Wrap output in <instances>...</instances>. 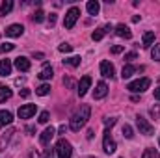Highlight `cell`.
I'll return each mask as SVG.
<instances>
[{
	"label": "cell",
	"instance_id": "6da1fadb",
	"mask_svg": "<svg viewBox=\"0 0 160 158\" xmlns=\"http://www.w3.org/2000/svg\"><path fill=\"white\" fill-rule=\"evenodd\" d=\"M91 116V108L88 106V104H82L80 106V110L71 117V130H75V132H78L80 128L88 123V119Z\"/></svg>",
	"mask_w": 160,
	"mask_h": 158
},
{
	"label": "cell",
	"instance_id": "7a4b0ae2",
	"mask_svg": "<svg viewBox=\"0 0 160 158\" xmlns=\"http://www.w3.org/2000/svg\"><path fill=\"white\" fill-rule=\"evenodd\" d=\"M56 155L58 158H71L73 156V147L67 140H60L56 143Z\"/></svg>",
	"mask_w": 160,
	"mask_h": 158
},
{
	"label": "cell",
	"instance_id": "3957f363",
	"mask_svg": "<svg viewBox=\"0 0 160 158\" xmlns=\"http://www.w3.org/2000/svg\"><path fill=\"white\" fill-rule=\"evenodd\" d=\"M149 86H151V80H149V78H140V80L130 82V84L127 86V89H128V91H132V93H142V91H145Z\"/></svg>",
	"mask_w": 160,
	"mask_h": 158
},
{
	"label": "cell",
	"instance_id": "277c9868",
	"mask_svg": "<svg viewBox=\"0 0 160 158\" xmlns=\"http://www.w3.org/2000/svg\"><path fill=\"white\" fill-rule=\"evenodd\" d=\"M78 15H80V9H78V7H71V9L65 13V19H63V26H65L67 30H71V28L75 26V22H77Z\"/></svg>",
	"mask_w": 160,
	"mask_h": 158
},
{
	"label": "cell",
	"instance_id": "5b68a950",
	"mask_svg": "<svg viewBox=\"0 0 160 158\" xmlns=\"http://www.w3.org/2000/svg\"><path fill=\"white\" fill-rule=\"evenodd\" d=\"M136 125H138V128H140V134L151 136V134L155 132V126H153V125H151L145 117H142V116H138V117H136Z\"/></svg>",
	"mask_w": 160,
	"mask_h": 158
},
{
	"label": "cell",
	"instance_id": "8992f818",
	"mask_svg": "<svg viewBox=\"0 0 160 158\" xmlns=\"http://www.w3.org/2000/svg\"><path fill=\"white\" fill-rule=\"evenodd\" d=\"M36 110H38V106L36 104H24V106H21L19 108V117L21 119H30L34 114H36Z\"/></svg>",
	"mask_w": 160,
	"mask_h": 158
},
{
	"label": "cell",
	"instance_id": "52a82bcc",
	"mask_svg": "<svg viewBox=\"0 0 160 158\" xmlns=\"http://www.w3.org/2000/svg\"><path fill=\"white\" fill-rule=\"evenodd\" d=\"M102 145H104V151H106L108 155L116 153V141L112 140V134H110V130H106V132H104V140H102Z\"/></svg>",
	"mask_w": 160,
	"mask_h": 158
},
{
	"label": "cell",
	"instance_id": "ba28073f",
	"mask_svg": "<svg viewBox=\"0 0 160 158\" xmlns=\"http://www.w3.org/2000/svg\"><path fill=\"white\" fill-rule=\"evenodd\" d=\"M54 134H56V130H54L52 126H48V128H45V130H43V134L39 136V141H41V145H45V147H47V145L50 143V140L54 138Z\"/></svg>",
	"mask_w": 160,
	"mask_h": 158
},
{
	"label": "cell",
	"instance_id": "9c48e42d",
	"mask_svg": "<svg viewBox=\"0 0 160 158\" xmlns=\"http://www.w3.org/2000/svg\"><path fill=\"white\" fill-rule=\"evenodd\" d=\"M114 65L110 62H101V75L104 78H114Z\"/></svg>",
	"mask_w": 160,
	"mask_h": 158
},
{
	"label": "cell",
	"instance_id": "30bf717a",
	"mask_svg": "<svg viewBox=\"0 0 160 158\" xmlns=\"http://www.w3.org/2000/svg\"><path fill=\"white\" fill-rule=\"evenodd\" d=\"M89 86H91V77H82L80 78V84H78V95L80 97H84L86 93H88V89H89Z\"/></svg>",
	"mask_w": 160,
	"mask_h": 158
},
{
	"label": "cell",
	"instance_id": "8fae6325",
	"mask_svg": "<svg viewBox=\"0 0 160 158\" xmlns=\"http://www.w3.org/2000/svg\"><path fill=\"white\" fill-rule=\"evenodd\" d=\"M22 32H24V28L21 24H11L6 28V36H9V37H19V36H22Z\"/></svg>",
	"mask_w": 160,
	"mask_h": 158
},
{
	"label": "cell",
	"instance_id": "7c38bea8",
	"mask_svg": "<svg viewBox=\"0 0 160 158\" xmlns=\"http://www.w3.org/2000/svg\"><path fill=\"white\" fill-rule=\"evenodd\" d=\"M15 67L19 69V71H30V60L28 58H24V56H19V58H15Z\"/></svg>",
	"mask_w": 160,
	"mask_h": 158
},
{
	"label": "cell",
	"instance_id": "4fadbf2b",
	"mask_svg": "<svg viewBox=\"0 0 160 158\" xmlns=\"http://www.w3.org/2000/svg\"><path fill=\"white\" fill-rule=\"evenodd\" d=\"M106 95H108V86H106L104 82H99L97 87H95V91H93V97H95V99H102V97H106Z\"/></svg>",
	"mask_w": 160,
	"mask_h": 158
},
{
	"label": "cell",
	"instance_id": "5bb4252c",
	"mask_svg": "<svg viewBox=\"0 0 160 158\" xmlns=\"http://www.w3.org/2000/svg\"><path fill=\"white\" fill-rule=\"evenodd\" d=\"M110 30H112V26H110V24H106V26H102V28L95 30V32L91 34V39H93V41H101L106 34H108V32H110Z\"/></svg>",
	"mask_w": 160,
	"mask_h": 158
},
{
	"label": "cell",
	"instance_id": "9a60e30c",
	"mask_svg": "<svg viewBox=\"0 0 160 158\" xmlns=\"http://www.w3.org/2000/svg\"><path fill=\"white\" fill-rule=\"evenodd\" d=\"M138 71H143V67H140V69H138V67H134V65H130V63H128V65H125V67H123L121 77H123V80H125V78H130V77H132L134 73H138Z\"/></svg>",
	"mask_w": 160,
	"mask_h": 158
},
{
	"label": "cell",
	"instance_id": "2e32d148",
	"mask_svg": "<svg viewBox=\"0 0 160 158\" xmlns=\"http://www.w3.org/2000/svg\"><path fill=\"white\" fill-rule=\"evenodd\" d=\"M11 75V62L9 60H0V77Z\"/></svg>",
	"mask_w": 160,
	"mask_h": 158
},
{
	"label": "cell",
	"instance_id": "e0dca14e",
	"mask_svg": "<svg viewBox=\"0 0 160 158\" xmlns=\"http://www.w3.org/2000/svg\"><path fill=\"white\" fill-rule=\"evenodd\" d=\"M116 34H118L119 37H125V39H130V37H132V32H130L125 24H118V26H116Z\"/></svg>",
	"mask_w": 160,
	"mask_h": 158
},
{
	"label": "cell",
	"instance_id": "ac0fdd59",
	"mask_svg": "<svg viewBox=\"0 0 160 158\" xmlns=\"http://www.w3.org/2000/svg\"><path fill=\"white\" fill-rule=\"evenodd\" d=\"M11 121H13V116H11V112H8V110H0V126L11 125Z\"/></svg>",
	"mask_w": 160,
	"mask_h": 158
},
{
	"label": "cell",
	"instance_id": "d6986e66",
	"mask_svg": "<svg viewBox=\"0 0 160 158\" xmlns=\"http://www.w3.org/2000/svg\"><path fill=\"white\" fill-rule=\"evenodd\" d=\"M11 89L8 87V86H0V102H4V101H9L11 99Z\"/></svg>",
	"mask_w": 160,
	"mask_h": 158
},
{
	"label": "cell",
	"instance_id": "ffe728a7",
	"mask_svg": "<svg viewBox=\"0 0 160 158\" xmlns=\"http://www.w3.org/2000/svg\"><path fill=\"white\" fill-rule=\"evenodd\" d=\"M86 7H88L89 15H97V13H99V9H101V6H99V2H97V0H89Z\"/></svg>",
	"mask_w": 160,
	"mask_h": 158
},
{
	"label": "cell",
	"instance_id": "44dd1931",
	"mask_svg": "<svg viewBox=\"0 0 160 158\" xmlns=\"http://www.w3.org/2000/svg\"><path fill=\"white\" fill-rule=\"evenodd\" d=\"M11 9H13V2L11 0H4L2 6H0V15H8Z\"/></svg>",
	"mask_w": 160,
	"mask_h": 158
},
{
	"label": "cell",
	"instance_id": "7402d4cb",
	"mask_svg": "<svg viewBox=\"0 0 160 158\" xmlns=\"http://www.w3.org/2000/svg\"><path fill=\"white\" fill-rule=\"evenodd\" d=\"M153 41H155V32H145V34H143V39H142L143 47H151Z\"/></svg>",
	"mask_w": 160,
	"mask_h": 158
},
{
	"label": "cell",
	"instance_id": "603a6c76",
	"mask_svg": "<svg viewBox=\"0 0 160 158\" xmlns=\"http://www.w3.org/2000/svg\"><path fill=\"white\" fill-rule=\"evenodd\" d=\"M52 75H54V73H52V67H48V65H45V69L41 71L39 75H38V77H39L41 80H50V78H52Z\"/></svg>",
	"mask_w": 160,
	"mask_h": 158
},
{
	"label": "cell",
	"instance_id": "cb8c5ba5",
	"mask_svg": "<svg viewBox=\"0 0 160 158\" xmlns=\"http://www.w3.org/2000/svg\"><path fill=\"white\" fill-rule=\"evenodd\" d=\"M63 65H69V67H78V65H80V56H71V58L63 60Z\"/></svg>",
	"mask_w": 160,
	"mask_h": 158
},
{
	"label": "cell",
	"instance_id": "d4e9b609",
	"mask_svg": "<svg viewBox=\"0 0 160 158\" xmlns=\"http://www.w3.org/2000/svg\"><path fill=\"white\" fill-rule=\"evenodd\" d=\"M48 91H50V86H48V84H41L39 87L36 89V93H38V95H41V97L48 95Z\"/></svg>",
	"mask_w": 160,
	"mask_h": 158
},
{
	"label": "cell",
	"instance_id": "484cf974",
	"mask_svg": "<svg viewBox=\"0 0 160 158\" xmlns=\"http://www.w3.org/2000/svg\"><path fill=\"white\" fill-rule=\"evenodd\" d=\"M13 134V130H9V132H6L2 138H0V151H6V143H8V140H9V136Z\"/></svg>",
	"mask_w": 160,
	"mask_h": 158
},
{
	"label": "cell",
	"instance_id": "4316f807",
	"mask_svg": "<svg viewBox=\"0 0 160 158\" xmlns=\"http://www.w3.org/2000/svg\"><path fill=\"white\" fill-rule=\"evenodd\" d=\"M142 158H160V155L155 151V149H145V153H143Z\"/></svg>",
	"mask_w": 160,
	"mask_h": 158
},
{
	"label": "cell",
	"instance_id": "83f0119b",
	"mask_svg": "<svg viewBox=\"0 0 160 158\" xmlns=\"http://www.w3.org/2000/svg\"><path fill=\"white\" fill-rule=\"evenodd\" d=\"M151 56H153V60H155V62H160V45H155V47H153Z\"/></svg>",
	"mask_w": 160,
	"mask_h": 158
},
{
	"label": "cell",
	"instance_id": "f1b7e54d",
	"mask_svg": "<svg viewBox=\"0 0 160 158\" xmlns=\"http://www.w3.org/2000/svg\"><path fill=\"white\" fill-rule=\"evenodd\" d=\"M43 19H45V13H43L41 9H38V11H36V13L32 15V21H34V22H41Z\"/></svg>",
	"mask_w": 160,
	"mask_h": 158
},
{
	"label": "cell",
	"instance_id": "f546056e",
	"mask_svg": "<svg viewBox=\"0 0 160 158\" xmlns=\"http://www.w3.org/2000/svg\"><path fill=\"white\" fill-rule=\"evenodd\" d=\"M121 130H123V136H125V138H128V140L134 136V134H132V128H130L128 125H123V128H121Z\"/></svg>",
	"mask_w": 160,
	"mask_h": 158
},
{
	"label": "cell",
	"instance_id": "4dcf8cb0",
	"mask_svg": "<svg viewBox=\"0 0 160 158\" xmlns=\"http://www.w3.org/2000/svg\"><path fill=\"white\" fill-rule=\"evenodd\" d=\"M13 48H15L13 43H4V45H0V52H9V50H13Z\"/></svg>",
	"mask_w": 160,
	"mask_h": 158
},
{
	"label": "cell",
	"instance_id": "1f68e13d",
	"mask_svg": "<svg viewBox=\"0 0 160 158\" xmlns=\"http://www.w3.org/2000/svg\"><path fill=\"white\" fill-rule=\"evenodd\" d=\"M73 50V47L69 45V43H63V45H60V52H71Z\"/></svg>",
	"mask_w": 160,
	"mask_h": 158
},
{
	"label": "cell",
	"instance_id": "d6a6232c",
	"mask_svg": "<svg viewBox=\"0 0 160 158\" xmlns=\"http://www.w3.org/2000/svg\"><path fill=\"white\" fill-rule=\"evenodd\" d=\"M47 121H48V112H41V114H39V123L45 125Z\"/></svg>",
	"mask_w": 160,
	"mask_h": 158
},
{
	"label": "cell",
	"instance_id": "836d02e7",
	"mask_svg": "<svg viewBox=\"0 0 160 158\" xmlns=\"http://www.w3.org/2000/svg\"><path fill=\"white\" fill-rule=\"evenodd\" d=\"M136 58H138L136 52H128V54H125V60H127V62H132V60H136Z\"/></svg>",
	"mask_w": 160,
	"mask_h": 158
},
{
	"label": "cell",
	"instance_id": "e575fe53",
	"mask_svg": "<svg viewBox=\"0 0 160 158\" xmlns=\"http://www.w3.org/2000/svg\"><path fill=\"white\" fill-rule=\"evenodd\" d=\"M149 112H151V116H153V117L157 119V117L160 116V106H155V108H151Z\"/></svg>",
	"mask_w": 160,
	"mask_h": 158
},
{
	"label": "cell",
	"instance_id": "d590c367",
	"mask_svg": "<svg viewBox=\"0 0 160 158\" xmlns=\"http://www.w3.org/2000/svg\"><path fill=\"white\" fill-rule=\"evenodd\" d=\"M104 125H106V126H114V125H116V117H108V119H104Z\"/></svg>",
	"mask_w": 160,
	"mask_h": 158
},
{
	"label": "cell",
	"instance_id": "8d00e7d4",
	"mask_svg": "<svg viewBox=\"0 0 160 158\" xmlns=\"http://www.w3.org/2000/svg\"><path fill=\"white\" fill-rule=\"evenodd\" d=\"M48 24H50V26L56 24V13H50V15H48Z\"/></svg>",
	"mask_w": 160,
	"mask_h": 158
},
{
	"label": "cell",
	"instance_id": "74e56055",
	"mask_svg": "<svg viewBox=\"0 0 160 158\" xmlns=\"http://www.w3.org/2000/svg\"><path fill=\"white\" fill-rule=\"evenodd\" d=\"M112 52H114V54H119V52H123V47H121V45H114V47H112Z\"/></svg>",
	"mask_w": 160,
	"mask_h": 158
},
{
	"label": "cell",
	"instance_id": "f35d334b",
	"mask_svg": "<svg viewBox=\"0 0 160 158\" xmlns=\"http://www.w3.org/2000/svg\"><path fill=\"white\" fill-rule=\"evenodd\" d=\"M63 84H65L67 87H71V86H73V80L71 78H63Z\"/></svg>",
	"mask_w": 160,
	"mask_h": 158
},
{
	"label": "cell",
	"instance_id": "ab89813d",
	"mask_svg": "<svg viewBox=\"0 0 160 158\" xmlns=\"http://www.w3.org/2000/svg\"><path fill=\"white\" fill-rule=\"evenodd\" d=\"M21 95H22V97H30V89H22Z\"/></svg>",
	"mask_w": 160,
	"mask_h": 158
},
{
	"label": "cell",
	"instance_id": "60d3db41",
	"mask_svg": "<svg viewBox=\"0 0 160 158\" xmlns=\"http://www.w3.org/2000/svg\"><path fill=\"white\" fill-rule=\"evenodd\" d=\"M86 138H88V140H91V138H93V130H88V134H86Z\"/></svg>",
	"mask_w": 160,
	"mask_h": 158
},
{
	"label": "cell",
	"instance_id": "b9f144b4",
	"mask_svg": "<svg viewBox=\"0 0 160 158\" xmlns=\"http://www.w3.org/2000/svg\"><path fill=\"white\" fill-rule=\"evenodd\" d=\"M155 99H158V101H160V87H158V89H155Z\"/></svg>",
	"mask_w": 160,
	"mask_h": 158
},
{
	"label": "cell",
	"instance_id": "7bdbcfd3",
	"mask_svg": "<svg viewBox=\"0 0 160 158\" xmlns=\"http://www.w3.org/2000/svg\"><path fill=\"white\" fill-rule=\"evenodd\" d=\"M158 143H160V141H158Z\"/></svg>",
	"mask_w": 160,
	"mask_h": 158
}]
</instances>
